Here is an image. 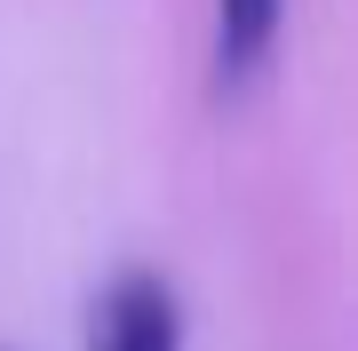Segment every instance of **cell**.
I'll return each instance as SVG.
<instances>
[{"label":"cell","mask_w":358,"mask_h":351,"mask_svg":"<svg viewBox=\"0 0 358 351\" xmlns=\"http://www.w3.org/2000/svg\"><path fill=\"white\" fill-rule=\"evenodd\" d=\"M88 351H183V303L159 272H112L88 303Z\"/></svg>","instance_id":"obj_1"},{"label":"cell","mask_w":358,"mask_h":351,"mask_svg":"<svg viewBox=\"0 0 358 351\" xmlns=\"http://www.w3.org/2000/svg\"><path fill=\"white\" fill-rule=\"evenodd\" d=\"M279 8L287 0H215V72L247 80L279 40Z\"/></svg>","instance_id":"obj_2"}]
</instances>
